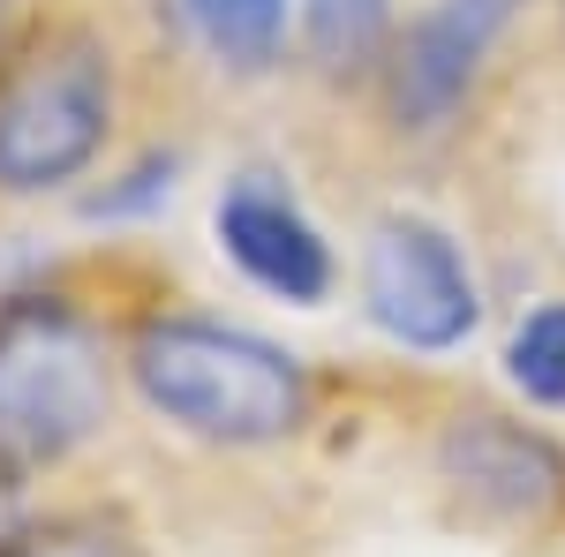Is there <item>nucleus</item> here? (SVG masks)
<instances>
[{
  "mask_svg": "<svg viewBox=\"0 0 565 557\" xmlns=\"http://www.w3.org/2000/svg\"><path fill=\"white\" fill-rule=\"evenodd\" d=\"M121 129V53L90 15H45L0 61V196L84 181Z\"/></svg>",
  "mask_w": 565,
  "mask_h": 557,
  "instance_id": "obj_1",
  "label": "nucleus"
},
{
  "mask_svg": "<svg viewBox=\"0 0 565 557\" xmlns=\"http://www.w3.org/2000/svg\"><path fill=\"white\" fill-rule=\"evenodd\" d=\"M129 377L151 415L204 444H279L309 415V377L287 346L218 317H151L129 340Z\"/></svg>",
  "mask_w": 565,
  "mask_h": 557,
  "instance_id": "obj_2",
  "label": "nucleus"
},
{
  "mask_svg": "<svg viewBox=\"0 0 565 557\" xmlns=\"http://www.w3.org/2000/svg\"><path fill=\"white\" fill-rule=\"evenodd\" d=\"M114 422V346L106 324L68 294L0 301V452L53 468Z\"/></svg>",
  "mask_w": 565,
  "mask_h": 557,
  "instance_id": "obj_3",
  "label": "nucleus"
},
{
  "mask_svg": "<svg viewBox=\"0 0 565 557\" xmlns=\"http://www.w3.org/2000/svg\"><path fill=\"white\" fill-rule=\"evenodd\" d=\"M362 309L385 340L415 354H445L476 332L482 294L460 242L430 218H385L362 249Z\"/></svg>",
  "mask_w": 565,
  "mask_h": 557,
  "instance_id": "obj_4",
  "label": "nucleus"
},
{
  "mask_svg": "<svg viewBox=\"0 0 565 557\" xmlns=\"http://www.w3.org/2000/svg\"><path fill=\"white\" fill-rule=\"evenodd\" d=\"M505 8L513 0H437L430 15H415L385 53V98H392V121L415 136L445 129L460 106H468V90H476V68L490 39H498V23H505Z\"/></svg>",
  "mask_w": 565,
  "mask_h": 557,
  "instance_id": "obj_5",
  "label": "nucleus"
},
{
  "mask_svg": "<svg viewBox=\"0 0 565 557\" xmlns=\"http://www.w3.org/2000/svg\"><path fill=\"white\" fill-rule=\"evenodd\" d=\"M437 474L490 519H543L565 497V452L505 415H460L437 444Z\"/></svg>",
  "mask_w": 565,
  "mask_h": 557,
  "instance_id": "obj_6",
  "label": "nucleus"
},
{
  "mask_svg": "<svg viewBox=\"0 0 565 557\" xmlns=\"http://www.w3.org/2000/svg\"><path fill=\"white\" fill-rule=\"evenodd\" d=\"M218 249L242 264V279H257L264 294L295 301V309H317V301L332 294V249H324V234L279 189H264L257 173L218 196Z\"/></svg>",
  "mask_w": 565,
  "mask_h": 557,
  "instance_id": "obj_7",
  "label": "nucleus"
},
{
  "mask_svg": "<svg viewBox=\"0 0 565 557\" xmlns=\"http://www.w3.org/2000/svg\"><path fill=\"white\" fill-rule=\"evenodd\" d=\"M302 53H309V68L332 76V84L385 68L392 0H302Z\"/></svg>",
  "mask_w": 565,
  "mask_h": 557,
  "instance_id": "obj_8",
  "label": "nucleus"
},
{
  "mask_svg": "<svg viewBox=\"0 0 565 557\" xmlns=\"http://www.w3.org/2000/svg\"><path fill=\"white\" fill-rule=\"evenodd\" d=\"M181 15L234 76H264L287 45V0H181Z\"/></svg>",
  "mask_w": 565,
  "mask_h": 557,
  "instance_id": "obj_9",
  "label": "nucleus"
},
{
  "mask_svg": "<svg viewBox=\"0 0 565 557\" xmlns=\"http://www.w3.org/2000/svg\"><path fill=\"white\" fill-rule=\"evenodd\" d=\"M0 557H143V535H136L121 513H31L15 535H0Z\"/></svg>",
  "mask_w": 565,
  "mask_h": 557,
  "instance_id": "obj_10",
  "label": "nucleus"
},
{
  "mask_svg": "<svg viewBox=\"0 0 565 557\" xmlns=\"http://www.w3.org/2000/svg\"><path fill=\"white\" fill-rule=\"evenodd\" d=\"M505 377L535 399V407H565V301L527 309L505 340Z\"/></svg>",
  "mask_w": 565,
  "mask_h": 557,
  "instance_id": "obj_11",
  "label": "nucleus"
},
{
  "mask_svg": "<svg viewBox=\"0 0 565 557\" xmlns=\"http://www.w3.org/2000/svg\"><path fill=\"white\" fill-rule=\"evenodd\" d=\"M23 482H31V468L0 452V535H15V527L31 519V513H23Z\"/></svg>",
  "mask_w": 565,
  "mask_h": 557,
  "instance_id": "obj_12",
  "label": "nucleus"
},
{
  "mask_svg": "<svg viewBox=\"0 0 565 557\" xmlns=\"http://www.w3.org/2000/svg\"><path fill=\"white\" fill-rule=\"evenodd\" d=\"M15 39H23V15H15V0H0V61H8Z\"/></svg>",
  "mask_w": 565,
  "mask_h": 557,
  "instance_id": "obj_13",
  "label": "nucleus"
}]
</instances>
